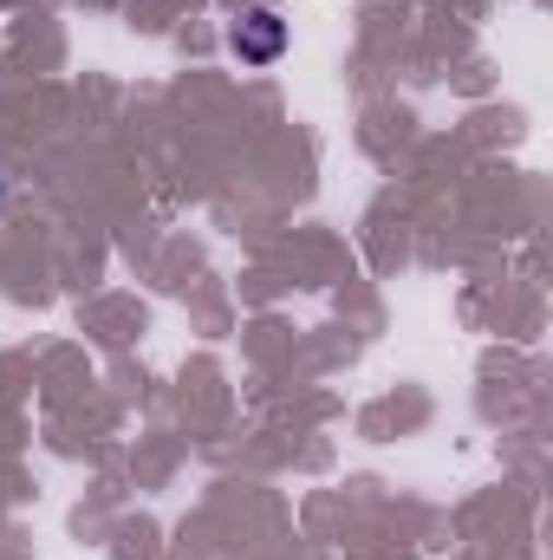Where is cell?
Returning a JSON list of instances; mask_svg holds the SVG:
<instances>
[{
  "label": "cell",
  "mask_w": 553,
  "mask_h": 560,
  "mask_svg": "<svg viewBox=\"0 0 553 560\" xmlns=\"http://www.w3.org/2000/svg\"><path fill=\"white\" fill-rule=\"evenodd\" d=\"M235 52L248 59V66H268L286 52V20H280L274 7H255L242 26H235Z\"/></svg>",
  "instance_id": "1"
}]
</instances>
